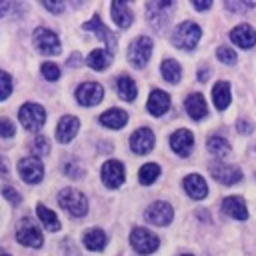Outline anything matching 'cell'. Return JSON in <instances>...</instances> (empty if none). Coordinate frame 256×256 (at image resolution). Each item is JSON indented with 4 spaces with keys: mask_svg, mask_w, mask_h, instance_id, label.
<instances>
[{
    "mask_svg": "<svg viewBox=\"0 0 256 256\" xmlns=\"http://www.w3.org/2000/svg\"><path fill=\"white\" fill-rule=\"evenodd\" d=\"M200 36H202V30L198 24L186 20L182 24L176 26L174 34H172V44L180 50H194L196 44L200 42Z\"/></svg>",
    "mask_w": 256,
    "mask_h": 256,
    "instance_id": "obj_1",
    "label": "cell"
},
{
    "mask_svg": "<svg viewBox=\"0 0 256 256\" xmlns=\"http://www.w3.org/2000/svg\"><path fill=\"white\" fill-rule=\"evenodd\" d=\"M58 204L66 212H70L72 216H86V212H88V200L76 188H64V190H60Z\"/></svg>",
    "mask_w": 256,
    "mask_h": 256,
    "instance_id": "obj_2",
    "label": "cell"
},
{
    "mask_svg": "<svg viewBox=\"0 0 256 256\" xmlns=\"http://www.w3.org/2000/svg\"><path fill=\"white\" fill-rule=\"evenodd\" d=\"M18 118L22 122V126L30 132H36L44 126L46 122V110L40 106V104H34V102H26L20 112H18Z\"/></svg>",
    "mask_w": 256,
    "mask_h": 256,
    "instance_id": "obj_3",
    "label": "cell"
},
{
    "mask_svg": "<svg viewBox=\"0 0 256 256\" xmlns=\"http://www.w3.org/2000/svg\"><path fill=\"white\" fill-rule=\"evenodd\" d=\"M150 54H152V40L148 36H138L128 46V62L134 68H144L150 60Z\"/></svg>",
    "mask_w": 256,
    "mask_h": 256,
    "instance_id": "obj_4",
    "label": "cell"
},
{
    "mask_svg": "<svg viewBox=\"0 0 256 256\" xmlns=\"http://www.w3.org/2000/svg\"><path fill=\"white\" fill-rule=\"evenodd\" d=\"M130 244L138 254H150V252L158 250L160 238L146 228H134L130 232Z\"/></svg>",
    "mask_w": 256,
    "mask_h": 256,
    "instance_id": "obj_5",
    "label": "cell"
},
{
    "mask_svg": "<svg viewBox=\"0 0 256 256\" xmlns=\"http://www.w3.org/2000/svg\"><path fill=\"white\" fill-rule=\"evenodd\" d=\"M16 240L24 246H32V248H40L44 238H42V232L40 228L30 220V218H22L16 226Z\"/></svg>",
    "mask_w": 256,
    "mask_h": 256,
    "instance_id": "obj_6",
    "label": "cell"
},
{
    "mask_svg": "<svg viewBox=\"0 0 256 256\" xmlns=\"http://www.w3.org/2000/svg\"><path fill=\"white\" fill-rule=\"evenodd\" d=\"M32 42L38 48V52H42V54H52V56L60 54V40L48 28H36L32 34Z\"/></svg>",
    "mask_w": 256,
    "mask_h": 256,
    "instance_id": "obj_7",
    "label": "cell"
},
{
    "mask_svg": "<svg viewBox=\"0 0 256 256\" xmlns=\"http://www.w3.org/2000/svg\"><path fill=\"white\" fill-rule=\"evenodd\" d=\"M18 172H20V176H22L24 182L38 184L42 180V176H44V166H42V162L36 156H26V158L20 160Z\"/></svg>",
    "mask_w": 256,
    "mask_h": 256,
    "instance_id": "obj_8",
    "label": "cell"
},
{
    "mask_svg": "<svg viewBox=\"0 0 256 256\" xmlns=\"http://www.w3.org/2000/svg\"><path fill=\"white\" fill-rule=\"evenodd\" d=\"M174 218V208L168 204V202H152L148 208H146V220L156 224V226H168Z\"/></svg>",
    "mask_w": 256,
    "mask_h": 256,
    "instance_id": "obj_9",
    "label": "cell"
},
{
    "mask_svg": "<svg viewBox=\"0 0 256 256\" xmlns=\"http://www.w3.org/2000/svg\"><path fill=\"white\" fill-rule=\"evenodd\" d=\"M174 4L176 2H148L146 4V12H148V18H150V24L156 30H160L168 22V18H170V14L174 10Z\"/></svg>",
    "mask_w": 256,
    "mask_h": 256,
    "instance_id": "obj_10",
    "label": "cell"
},
{
    "mask_svg": "<svg viewBox=\"0 0 256 256\" xmlns=\"http://www.w3.org/2000/svg\"><path fill=\"white\" fill-rule=\"evenodd\" d=\"M104 88L98 82H84L76 88V100L82 106H96L102 102Z\"/></svg>",
    "mask_w": 256,
    "mask_h": 256,
    "instance_id": "obj_11",
    "label": "cell"
},
{
    "mask_svg": "<svg viewBox=\"0 0 256 256\" xmlns=\"http://www.w3.org/2000/svg\"><path fill=\"white\" fill-rule=\"evenodd\" d=\"M210 174L214 180H218L220 184H226V186L242 180V170L234 164H214V166H210Z\"/></svg>",
    "mask_w": 256,
    "mask_h": 256,
    "instance_id": "obj_12",
    "label": "cell"
},
{
    "mask_svg": "<svg viewBox=\"0 0 256 256\" xmlns=\"http://www.w3.org/2000/svg\"><path fill=\"white\" fill-rule=\"evenodd\" d=\"M102 182L108 188H118L124 182V166L120 160H108L102 166Z\"/></svg>",
    "mask_w": 256,
    "mask_h": 256,
    "instance_id": "obj_13",
    "label": "cell"
},
{
    "mask_svg": "<svg viewBox=\"0 0 256 256\" xmlns=\"http://www.w3.org/2000/svg\"><path fill=\"white\" fill-rule=\"evenodd\" d=\"M130 148L136 154H148L154 148V134L150 128H138L130 136Z\"/></svg>",
    "mask_w": 256,
    "mask_h": 256,
    "instance_id": "obj_14",
    "label": "cell"
},
{
    "mask_svg": "<svg viewBox=\"0 0 256 256\" xmlns=\"http://www.w3.org/2000/svg\"><path fill=\"white\" fill-rule=\"evenodd\" d=\"M170 146L172 150L178 154V156H188L192 152V146H194V136L190 130L186 128H180L176 130L172 136H170Z\"/></svg>",
    "mask_w": 256,
    "mask_h": 256,
    "instance_id": "obj_15",
    "label": "cell"
},
{
    "mask_svg": "<svg viewBox=\"0 0 256 256\" xmlns=\"http://www.w3.org/2000/svg\"><path fill=\"white\" fill-rule=\"evenodd\" d=\"M230 40H232L236 46L248 50V48H252V46L256 44V30H254L250 24H238L236 28H232Z\"/></svg>",
    "mask_w": 256,
    "mask_h": 256,
    "instance_id": "obj_16",
    "label": "cell"
},
{
    "mask_svg": "<svg viewBox=\"0 0 256 256\" xmlns=\"http://www.w3.org/2000/svg\"><path fill=\"white\" fill-rule=\"evenodd\" d=\"M82 28L84 30H94L96 32V36L100 38V40H104L106 42V46H108V52L114 56V50H116V38H114V34L102 24V20L98 18V16H94L92 20H88L86 24H82Z\"/></svg>",
    "mask_w": 256,
    "mask_h": 256,
    "instance_id": "obj_17",
    "label": "cell"
},
{
    "mask_svg": "<svg viewBox=\"0 0 256 256\" xmlns=\"http://www.w3.org/2000/svg\"><path fill=\"white\" fill-rule=\"evenodd\" d=\"M184 108H186V112L192 120H202V118L208 116V106H206V100L200 92L188 94V98L184 102Z\"/></svg>",
    "mask_w": 256,
    "mask_h": 256,
    "instance_id": "obj_18",
    "label": "cell"
},
{
    "mask_svg": "<svg viewBox=\"0 0 256 256\" xmlns=\"http://www.w3.org/2000/svg\"><path fill=\"white\" fill-rule=\"evenodd\" d=\"M184 190L194 200H202L208 196V184L200 174H188L184 178Z\"/></svg>",
    "mask_w": 256,
    "mask_h": 256,
    "instance_id": "obj_19",
    "label": "cell"
},
{
    "mask_svg": "<svg viewBox=\"0 0 256 256\" xmlns=\"http://www.w3.org/2000/svg\"><path fill=\"white\" fill-rule=\"evenodd\" d=\"M78 128H80V120L76 116H62L60 122H58V128H56V138L58 142H70L76 134H78Z\"/></svg>",
    "mask_w": 256,
    "mask_h": 256,
    "instance_id": "obj_20",
    "label": "cell"
},
{
    "mask_svg": "<svg viewBox=\"0 0 256 256\" xmlns=\"http://www.w3.org/2000/svg\"><path fill=\"white\" fill-rule=\"evenodd\" d=\"M146 106H148V112L152 116H162L170 108V96L164 90H152L150 96H148V104Z\"/></svg>",
    "mask_w": 256,
    "mask_h": 256,
    "instance_id": "obj_21",
    "label": "cell"
},
{
    "mask_svg": "<svg viewBox=\"0 0 256 256\" xmlns=\"http://www.w3.org/2000/svg\"><path fill=\"white\" fill-rule=\"evenodd\" d=\"M222 210L228 216L236 218V220H246L248 218V208H246V202H244L242 196H228V198H224Z\"/></svg>",
    "mask_w": 256,
    "mask_h": 256,
    "instance_id": "obj_22",
    "label": "cell"
},
{
    "mask_svg": "<svg viewBox=\"0 0 256 256\" xmlns=\"http://www.w3.org/2000/svg\"><path fill=\"white\" fill-rule=\"evenodd\" d=\"M110 14H112V20L120 26V28H128L130 24H132V10L128 8V4L126 2H122V0H114V2H110Z\"/></svg>",
    "mask_w": 256,
    "mask_h": 256,
    "instance_id": "obj_23",
    "label": "cell"
},
{
    "mask_svg": "<svg viewBox=\"0 0 256 256\" xmlns=\"http://www.w3.org/2000/svg\"><path fill=\"white\" fill-rule=\"evenodd\" d=\"M100 122H102L106 128L120 130L122 126H126V122H128V114H126L122 108H110V110H106V112L100 114Z\"/></svg>",
    "mask_w": 256,
    "mask_h": 256,
    "instance_id": "obj_24",
    "label": "cell"
},
{
    "mask_svg": "<svg viewBox=\"0 0 256 256\" xmlns=\"http://www.w3.org/2000/svg\"><path fill=\"white\" fill-rule=\"evenodd\" d=\"M212 100H214V106L218 110H226L230 106V84L224 80L216 82L212 88Z\"/></svg>",
    "mask_w": 256,
    "mask_h": 256,
    "instance_id": "obj_25",
    "label": "cell"
},
{
    "mask_svg": "<svg viewBox=\"0 0 256 256\" xmlns=\"http://www.w3.org/2000/svg\"><path fill=\"white\" fill-rule=\"evenodd\" d=\"M82 244H84L88 250H92V252L104 250V246H106V234H104V230H100V228L88 230V232L82 236Z\"/></svg>",
    "mask_w": 256,
    "mask_h": 256,
    "instance_id": "obj_26",
    "label": "cell"
},
{
    "mask_svg": "<svg viewBox=\"0 0 256 256\" xmlns=\"http://www.w3.org/2000/svg\"><path fill=\"white\" fill-rule=\"evenodd\" d=\"M116 90H118V96L122 100H126V102H132L136 98V94H138V88H136L134 80L130 76H126V74L116 78Z\"/></svg>",
    "mask_w": 256,
    "mask_h": 256,
    "instance_id": "obj_27",
    "label": "cell"
},
{
    "mask_svg": "<svg viewBox=\"0 0 256 256\" xmlns=\"http://www.w3.org/2000/svg\"><path fill=\"white\" fill-rule=\"evenodd\" d=\"M86 62H88V66H90V68H94V70H106V68H108V64L112 62V54H110L108 50L96 48V50H92V52L88 54Z\"/></svg>",
    "mask_w": 256,
    "mask_h": 256,
    "instance_id": "obj_28",
    "label": "cell"
},
{
    "mask_svg": "<svg viewBox=\"0 0 256 256\" xmlns=\"http://www.w3.org/2000/svg\"><path fill=\"white\" fill-rule=\"evenodd\" d=\"M160 72H162L164 80L170 82V84H176V82H180V78H182V68H180V64H178L176 60H172V58H166V60L162 62Z\"/></svg>",
    "mask_w": 256,
    "mask_h": 256,
    "instance_id": "obj_29",
    "label": "cell"
},
{
    "mask_svg": "<svg viewBox=\"0 0 256 256\" xmlns=\"http://www.w3.org/2000/svg\"><path fill=\"white\" fill-rule=\"evenodd\" d=\"M206 146H208V152L218 156V158H224V156L230 154V142L226 138H222V136H210Z\"/></svg>",
    "mask_w": 256,
    "mask_h": 256,
    "instance_id": "obj_30",
    "label": "cell"
},
{
    "mask_svg": "<svg viewBox=\"0 0 256 256\" xmlns=\"http://www.w3.org/2000/svg\"><path fill=\"white\" fill-rule=\"evenodd\" d=\"M36 212H38L40 222H42L48 230L56 232V230L60 228V220L56 218V212H52V210H50V208H46L44 204H38V206H36Z\"/></svg>",
    "mask_w": 256,
    "mask_h": 256,
    "instance_id": "obj_31",
    "label": "cell"
},
{
    "mask_svg": "<svg viewBox=\"0 0 256 256\" xmlns=\"http://www.w3.org/2000/svg\"><path fill=\"white\" fill-rule=\"evenodd\" d=\"M160 176V166L156 164V162H148V164H144L140 170H138V178H140V182L142 184H152L156 178Z\"/></svg>",
    "mask_w": 256,
    "mask_h": 256,
    "instance_id": "obj_32",
    "label": "cell"
},
{
    "mask_svg": "<svg viewBox=\"0 0 256 256\" xmlns=\"http://www.w3.org/2000/svg\"><path fill=\"white\" fill-rule=\"evenodd\" d=\"M32 152L36 154V158H38V156H46V154L50 152V142H48V138L42 136V134H38V136L34 138V142H32Z\"/></svg>",
    "mask_w": 256,
    "mask_h": 256,
    "instance_id": "obj_33",
    "label": "cell"
},
{
    "mask_svg": "<svg viewBox=\"0 0 256 256\" xmlns=\"http://www.w3.org/2000/svg\"><path fill=\"white\" fill-rule=\"evenodd\" d=\"M216 58H218L220 62L228 64V66L236 64V60H238L236 52H234L232 48H228V46H218V50H216Z\"/></svg>",
    "mask_w": 256,
    "mask_h": 256,
    "instance_id": "obj_34",
    "label": "cell"
},
{
    "mask_svg": "<svg viewBox=\"0 0 256 256\" xmlns=\"http://www.w3.org/2000/svg\"><path fill=\"white\" fill-rule=\"evenodd\" d=\"M12 92V78L8 72L0 70V100H6Z\"/></svg>",
    "mask_w": 256,
    "mask_h": 256,
    "instance_id": "obj_35",
    "label": "cell"
},
{
    "mask_svg": "<svg viewBox=\"0 0 256 256\" xmlns=\"http://www.w3.org/2000/svg\"><path fill=\"white\" fill-rule=\"evenodd\" d=\"M40 68H42L44 78H48V80H52V82L60 78V68H58L56 64H52V62H44Z\"/></svg>",
    "mask_w": 256,
    "mask_h": 256,
    "instance_id": "obj_36",
    "label": "cell"
},
{
    "mask_svg": "<svg viewBox=\"0 0 256 256\" xmlns=\"http://www.w3.org/2000/svg\"><path fill=\"white\" fill-rule=\"evenodd\" d=\"M14 132H16L14 122L10 118H0V136L2 138H10V136H14Z\"/></svg>",
    "mask_w": 256,
    "mask_h": 256,
    "instance_id": "obj_37",
    "label": "cell"
},
{
    "mask_svg": "<svg viewBox=\"0 0 256 256\" xmlns=\"http://www.w3.org/2000/svg\"><path fill=\"white\" fill-rule=\"evenodd\" d=\"M42 4H44L46 10H50V12H54V14H60V12L64 10V2H60V0H44Z\"/></svg>",
    "mask_w": 256,
    "mask_h": 256,
    "instance_id": "obj_38",
    "label": "cell"
},
{
    "mask_svg": "<svg viewBox=\"0 0 256 256\" xmlns=\"http://www.w3.org/2000/svg\"><path fill=\"white\" fill-rule=\"evenodd\" d=\"M2 194H4V196H6V198L12 202V204H20V202H22L20 194H18V192H16L12 186H4V188H2Z\"/></svg>",
    "mask_w": 256,
    "mask_h": 256,
    "instance_id": "obj_39",
    "label": "cell"
},
{
    "mask_svg": "<svg viewBox=\"0 0 256 256\" xmlns=\"http://www.w3.org/2000/svg\"><path fill=\"white\" fill-rule=\"evenodd\" d=\"M224 4L232 12H240V10H246V8H252L254 6V2H224Z\"/></svg>",
    "mask_w": 256,
    "mask_h": 256,
    "instance_id": "obj_40",
    "label": "cell"
},
{
    "mask_svg": "<svg viewBox=\"0 0 256 256\" xmlns=\"http://www.w3.org/2000/svg\"><path fill=\"white\" fill-rule=\"evenodd\" d=\"M236 128H238V132H240V134H252L254 124H252L250 120H246V118H240V120H238V124H236Z\"/></svg>",
    "mask_w": 256,
    "mask_h": 256,
    "instance_id": "obj_41",
    "label": "cell"
},
{
    "mask_svg": "<svg viewBox=\"0 0 256 256\" xmlns=\"http://www.w3.org/2000/svg\"><path fill=\"white\" fill-rule=\"evenodd\" d=\"M192 4H194V8H196V10H208V8L212 6V2H210V0H194Z\"/></svg>",
    "mask_w": 256,
    "mask_h": 256,
    "instance_id": "obj_42",
    "label": "cell"
},
{
    "mask_svg": "<svg viewBox=\"0 0 256 256\" xmlns=\"http://www.w3.org/2000/svg\"><path fill=\"white\" fill-rule=\"evenodd\" d=\"M208 76H210V70H208V68H202V70H198V80H200V82H204Z\"/></svg>",
    "mask_w": 256,
    "mask_h": 256,
    "instance_id": "obj_43",
    "label": "cell"
},
{
    "mask_svg": "<svg viewBox=\"0 0 256 256\" xmlns=\"http://www.w3.org/2000/svg\"><path fill=\"white\" fill-rule=\"evenodd\" d=\"M8 174V166H6V160L0 158V176H6Z\"/></svg>",
    "mask_w": 256,
    "mask_h": 256,
    "instance_id": "obj_44",
    "label": "cell"
},
{
    "mask_svg": "<svg viewBox=\"0 0 256 256\" xmlns=\"http://www.w3.org/2000/svg\"><path fill=\"white\" fill-rule=\"evenodd\" d=\"M10 4H12V2H0V16H4V14L8 12V8H10Z\"/></svg>",
    "mask_w": 256,
    "mask_h": 256,
    "instance_id": "obj_45",
    "label": "cell"
},
{
    "mask_svg": "<svg viewBox=\"0 0 256 256\" xmlns=\"http://www.w3.org/2000/svg\"><path fill=\"white\" fill-rule=\"evenodd\" d=\"M0 256H10L8 252H4V250H0Z\"/></svg>",
    "mask_w": 256,
    "mask_h": 256,
    "instance_id": "obj_46",
    "label": "cell"
},
{
    "mask_svg": "<svg viewBox=\"0 0 256 256\" xmlns=\"http://www.w3.org/2000/svg\"><path fill=\"white\" fill-rule=\"evenodd\" d=\"M182 256H192V254H182Z\"/></svg>",
    "mask_w": 256,
    "mask_h": 256,
    "instance_id": "obj_47",
    "label": "cell"
}]
</instances>
